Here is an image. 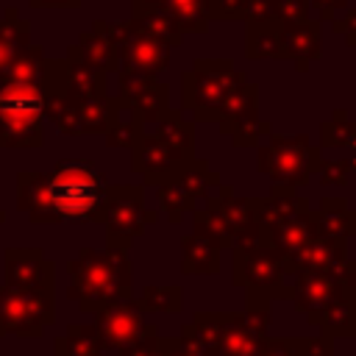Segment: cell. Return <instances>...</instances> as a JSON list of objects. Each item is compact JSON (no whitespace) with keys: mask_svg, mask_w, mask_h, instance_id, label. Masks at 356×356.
Masks as SVG:
<instances>
[{"mask_svg":"<svg viewBox=\"0 0 356 356\" xmlns=\"http://www.w3.org/2000/svg\"><path fill=\"white\" fill-rule=\"evenodd\" d=\"M222 261V250L197 236V234H184L181 236V273L184 275H217Z\"/></svg>","mask_w":356,"mask_h":356,"instance_id":"603a6c76","label":"cell"},{"mask_svg":"<svg viewBox=\"0 0 356 356\" xmlns=\"http://www.w3.org/2000/svg\"><path fill=\"white\" fill-rule=\"evenodd\" d=\"M159 214L145 209V186L142 184H108L106 206H103V228L106 245L128 250L134 239L145 234V225H153Z\"/></svg>","mask_w":356,"mask_h":356,"instance_id":"52a82bcc","label":"cell"},{"mask_svg":"<svg viewBox=\"0 0 356 356\" xmlns=\"http://www.w3.org/2000/svg\"><path fill=\"white\" fill-rule=\"evenodd\" d=\"M284 256H278L264 242H248L231 250V284L245 292H259L273 300L289 298V286L284 284Z\"/></svg>","mask_w":356,"mask_h":356,"instance_id":"ba28073f","label":"cell"},{"mask_svg":"<svg viewBox=\"0 0 356 356\" xmlns=\"http://www.w3.org/2000/svg\"><path fill=\"white\" fill-rule=\"evenodd\" d=\"M100 356H106V353H100Z\"/></svg>","mask_w":356,"mask_h":356,"instance_id":"c3c4849f","label":"cell"},{"mask_svg":"<svg viewBox=\"0 0 356 356\" xmlns=\"http://www.w3.org/2000/svg\"><path fill=\"white\" fill-rule=\"evenodd\" d=\"M120 100L142 125H153L170 108V89L156 75L120 70Z\"/></svg>","mask_w":356,"mask_h":356,"instance_id":"5bb4252c","label":"cell"},{"mask_svg":"<svg viewBox=\"0 0 356 356\" xmlns=\"http://www.w3.org/2000/svg\"><path fill=\"white\" fill-rule=\"evenodd\" d=\"M95 325L103 337L106 350H122L134 342H139L147 334H156L159 328L153 323H145V309L136 298L103 306L95 312Z\"/></svg>","mask_w":356,"mask_h":356,"instance_id":"4fadbf2b","label":"cell"},{"mask_svg":"<svg viewBox=\"0 0 356 356\" xmlns=\"http://www.w3.org/2000/svg\"><path fill=\"white\" fill-rule=\"evenodd\" d=\"M256 356H309V337H267Z\"/></svg>","mask_w":356,"mask_h":356,"instance_id":"f35d334b","label":"cell"},{"mask_svg":"<svg viewBox=\"0 0 356 356\" xmlns=\"http://www.w3.org/2000/svg\"><path fill=\"white\" fill-rule=\"evenodd\" d=\"M122 108H125L122 100L120 97H111V95L78 100V128H81V136L106 134L108 125L120 117Z\"/></svg>","mask_w":356,"mask_h":356,"instance_id":"d4e9b609","label":"cell"},{"mask_svg":"<svg viewBox=\"0 0 356 356\" xmlns=\"http://www.w3.org/2000/svg\"><path fill=\"white\" fill-rule=\"evenodd\" d=\"M44 111H0V147H42Z\"/></svg>","mask_w":356,"mask_h":356,"instance_id":"ffe728a7","label":"cell"},{"mask_svg":"<svg viewBox=\"0 0 356 356\" xmlns=\"http://www.w3.org/2000/svg\"><path fill=\"white\" fill-rule=\"evenodd\" d=\"M350 159H323L317 167V178L323 186H337L345 189L350 181Z\"/></svg>","mask_w":356,"mask_h":356,"instance_id":"ab89813d","label":"cell"},{"mask_svg":"<svg viewBox=\"0 0 356 356\" xmlns=\"http://www.w3.org/2000/svg\"><path fill=\"white\" fill-rule=\"evenodd\" d=\"M3 275L6 286L33 289L53 286L56 289V264L44 256L42 248H6L3 250Z\"/></svg>","mask_w":356,"mask_h":356,"instance_id":"2e32d148","label":"cell"},{"mask_svg":"<svg viewBox=\"0 0 356 356\" xmlns=\"http://www.w3.org/2000/svg\"><path fill=\"white\" fill-rule=\"evenodd\" d=\"M339 298H345V286H342L339 273H314V270H309V273H295L292 275L289 300L295 303L298 312L306 314V320L325 312Z\"/></svg>","mask_w":356,"mask_h":356,"instance_id":"e0dca14e","label":"cell"},{"mask_svg":"<svg viewBox=\"0 0 356 356\" xmlns=\"http://www.w3.org/2000/svg\"><path fill=\"white\" fill-rule=\"evenodd\" d=\"M56 320V289L53 286H6L0 284V334L39 339Z\"/></svg>","mask_w":356,"mask_h":356,"instance_id":"8992f818","label":"cell"},{"mask_svg":"<svg viewBox=\"0 0 356 356\" xmlns=\"http://www.w3.org/2000/svg\"><path fill=\"white\" fill-rule=\"evenodd\" d=\"M28 47V25L17 19L14 8H8L6 19L0 22V78L11 67V61Z\"/></svg>","mask_w":356,"mask_h":356,"instance_id":"1f68e13d","label":"cell"},{"mask_svg":"<svg viewBox=\"0 0 356 356\" xmlns=\"http://www.w3.org/2000/svg\"><path fill=\"white\" fill-rule=\"evenodd\" d=\"M320 153H323L320 145H314L306 134H295V136L270 134L267 145L256 147V170L267 175L273 184L300 189L317 175V167L323 161Z\"/></svg>","mask_w":356,"mask_h":356,"instance_id":"277c9868","label":"cell"},{"mask_svg":"<svg viewBox=\"0 0 356 356\" xmlns=\"http://www.w3.org/2000/svg\"><path fill=\"white\" fill-rule=\"evenodd\" d=\"M100 353H106V345L95 323H70L67 331L53 339V356H100Z\"/></svg>","mask_w":356,"mask_h":356,"instance_id":"cb8c5ba5","label":"cell"},{"mask_svg":"<svg viewBox=\"0 0 356 356\" xmlns=\"http://www.w3.org/2000/svg\"><path fill=\"white\" fill-rule=\"evenodd\" d=\"M339 278H342V286H345V295L356 300V259H348L339 270Z\"/></svg>","mask_w":356,"mask_h":356,"instance_id":"b9f144b4","label":"cell"},{"mask_svg":"<svg viewBox=\"0 0 356 356\" xmlns=\"http://www.w3.org/2000/svg\"><path fill=\"white\" fill-rule=\"evenodd\" d=\"M284 58H292L298 70H309V61L320 56V33L314 22H281Z\"/></svg>","mask_w":356,"mask_h":356,"instance_id":"7402d4cb","label":"cell"},{"mask_svg":"<svg viewBox=\"0 0 356 356\" xmlns=\"http://www.w3.org/2000/svg\"><path fill=\"white\" fill-rule=\"evenodd\" d=\"M175 342H178V337H161L156 331V334H147L139 342L117 350V356H167L175 348Z\"/></svg>","mask_w":356,"mask_h":356,"instance_id":"74e56055","label":"cell"},{"mask_svg":"<svg viewBox=\"0 0 356 356\" xmlns=\"http://www.w3.org/2000/svg\"><path fill=\"white\" fill-rule=\"evenodd\" d=\"M350 150H353V156H356V125H353V139H350V145H348Z\"/></svg>","mask_w":356,"mask_h":356,"instance_id":"ee69618b","label":"cell"},{"mask_svg":"<svg viewBox=\"0 0 356 356\" xmlns=\"http://www.w3.org/2000/svg\"><path fill=\"white\" fill-rule=\"evenodd\" d=\"M70 56L97 67V70H117V53H114V44H111V36L106 31V25H95V31L83 33L78 39V44L70 50Z\"/></svg>","mask_w":356,"mask_h":356,"instance_id":"83f0119b","label":"cell"},{"mask_svg":"<svg viewBox=\"0 0 356 356\" xmlns=\"http://www.w3.org/2000/svg\"><path fill=\"white\" fill-rule=\"evenodd\" d=\"M245 83V72L234 70L231 61L197 58L192 70L181 75V106L195 120H217L225 97Z\"/></svg>","mask_w":356,"mask_h":356,"instance_id":"5b68a950","label":"cell"},{"mask_svg":"<svg viewBox=\"0 0 356 356\" xmlns=\"http://www.w3.org/2000/svg\"><path fill=\"white\" fill-rule=\"evenodd\" d=\"M67 298L81 312L95 314L103 306L134 298V267L128 250L120 248H81L67 261Z\"/></svg>","mask_w":356,"mask_h":356,"instance_id":"6da1fadb","label":"cell"},{"mask_svg":"<svg viewBox=\"0 0 356 356\" xmlns=\"http://www.w3.org/2000/svg\"><path fill=\"white\" fill-rule=\"evenodd\" d=\"M334 337L328 334H314L309 337V356H334Z\"/></svg>","mask_w":356,"mask_h":356,"instance_id":"60d3db41","label":"cell"},{"mask_svg":"<svg viewBox=\"0 0 356 356\" xmlns=\"http://www.w3.org/2000/svg\"><path fill=\"white\" fill-rule=\"evenodd\" d=\"M114 53H117V70H136L147 75H159L170 67V44L139 28L136 22L128 25H106Z\"/></svg>","mask_w":356,"mask_h":356,"instance_id":"8fae6325","label":"cell"},{"mask_svg":"<svg viewBox=\"0 0 356 356\" xmlns=\"http://www.w3.org/2000/svg\"><path fill=\"white\" fill-rule=\"evenodd\" d=\"M356 120L348 117L345 108H334V117L320 125V150L323 147H348L353 139Z\"/></svg>","mask_w":356,"mask_h":356,"instance_id":"d590c367","label":"cell"},{"mask_svg":"<svg viewBox=\"0 0 356 356\" xmlns=\"http://www.w3.org/2000/svg\"><path fill=\"white\" fill-rule=\"evenodd\" d=\"M222 325H225V312H197L189 323L181 325L178 337L197 345L206 356H214L222 337Z\"/></svg>","mask_w":356,"mask_h":356,"instance_id":"4316f807","label":"cell"},{"mask_svg":"<svg viewBox=\"0 0 356 356\" xmlns=\"http://www.w3.org/2000/svg\"><path fill=\"white\" fill-rule=\"evenodd\" d=\"M145 312H161V314H178L184 309V289L178 284L167 286H145V292L136 298Z\"/></svg>","mask_w":356,"mask_h":356,"instance_id":"e575fe53","label":"cell"},{"mask_svg":"<svg viewBox=\"0 0 356 356\" xmlns=\"http://www.w3.org/2000/svg\"><path fill=\"white\" fill-rule=\"evenodd\" d=\"M153 136H159L161 142H167L170 147H175L178 153H184L186 159H195V122L186 120L181 111L167 108L156 122H153Z\"/></svg>","mask_w":356,"mask_h":356,"instance_id":"484cf974","label":"cell"},{"mask_svg":"<svg viewBox=\"0 0 356 356\" xmlns=\"http://www.w3.org/2000/svg\"><path fill=\"white\" fill-rule=\"evenodd\" d=\"M312 325L320 328V334L328 337H356V300L353 298H339L337 303H331L325 312L314 314L312 320H306Z\"/></svg>","mask_w":356,"mask_h":356,"instance_id":"f1b7e54d","label":"cell"},{"mask_svg":"<svg viewBox=\"0 0 356 356\" xmlns=\"http://www.w3.org/2000/svg\"><path fill=\"white\" fill-rule=\"evenodd\" d=\"M248 58H284L281 22H250L248 31Z\"/></svg>","mask_w":356,"mask_h":356,"instance_id":"4dcf8cb0","label":"cell"},{"mask_svg":"<svg viewBox=\"0 0 356 356\" xmlns=\"http://www.w3.org/2000/svg\"><path fill=\"white\" fill-rule=\"evenodd\" d=\"M348 261V239H328V236H314L309 239L300 250L284 259V273H339L342 264Z\"/></svg>","mask_w":356,"mask_h":356,"instance_id":"ac0fdd59","label":"cell"},{"mask_svg":"<svg viewBox=\"0 0 356 356\" xmlns=\"http://www.w3.org/2000/svg\"><path fill=\"white\" fill-rule=\"evenodd\" d=\"M3 220H6V211H3V209H0V222H3Z\"/></svg>","mask_w":356,"mask_h":356,"instance_id":"bcb514c9","label":"cell"},{"mask_svg":"<svg viewBox=\"0 0 356 356\" xmlns=\"http://www.w3.org/2000/svg\"><path fill=\"white\" fill-rule=\"evenodd\" d=\"M0 337H3V334H0Z\"/></svg>","mask_w":356,"mask_h":356,"instance_id":"681fc988","label":"cell"},{"mask_svg":"<svg viewBox=\"0 0 356 356\" xmlns=\"http://www.w3.org/2000/svg\"><path fill=\"white\" fill-rule=\"evenodd\" d=\"M270 309L273 298L248 292L245 312H225V325L214 356H256L261 342L270 337Z\"/></svg>","mask_w":356,"mask_h":356,"instance_id":"9c48e42d","label":"cell"},{"mask_svg":"<svg viewBox=\"0 0 356 356\" xmlns=\"http://www.w3.org/2000/svg\"><path fill=\"white\" fill-rule=\"evenodd\" d=\"M314 236L312 203L306 197L298 192L259 197V242L273 248L278 256H292Z\"/></svg>","mask_w":356,"mask_h":356,"instance_id":"3957f363","label":"cell"},{"mask_svg":"<svg viewBox=\"0 0 356 356\" xmlns=\"http://www.w3.org/2000/svg\"><path fill=\"white\" fill-rule=\"evenodd\" d=\"M156 8H161L181 31H206L209 8L206 0H153Z\"/></svg>","mask_w":356,"mask_h":356,"instance_id":"f546056e","label":"cell"},{"mask_svg":"<svg viewBox=\"0 0 356 356\" xmlns=\"http://www.w3.org/2000/svg\"><path fill=\"white\" fill-rule=\"evenodd\" d=\"M128 111V108H125ZM145 131V125L128 111V120H122V114L108 125V131L103 134V142H106V147H128L131 150V145L136 142V136Z\"/></svg>","mask_w":356,"mask_h":356,"instance_id":"8d00e7d4","label":"cell"},{"mask_svg":"<svg viewBox=\"0 0 356 356\" xmlns=\"http://www.w3.org/2000/svg\"><path fill=\"white\" fill-rule=\"evenodd\" d=\"M17 211L28 214L33 225H56L47 175L42 170H19L17 172Z\"/></svg>","mask_w":356,"mask_h":356,"instance_id":"d6986e66","label":"cell"},{"mask_svg":"<svg viewBox=\"0 0 356 356\" xmlns=\"http://www.w3.org/2000/svg\"><path fill=\"white\" fill-rule=\"evenodd\" d=\"M47 192L56 225L100 222L108 181L89 159H58L47 172Z\"/></svg>","mask_w":356,"mask_h":356,"instance_id":"7a4b0ae2","label":"cell"},{"mask_svg":"<svg viewBox=\"0 0 356 356\" xmlns=\"http://www.w3.org/2000/svg\"><path fill=\"white\" fill-rule=\"evenodd\" d=\"M312 217L317 236H328V239L356 236V209H350L345 197H323V203L312 209Z\"/></svg>","mask_w":356,"mask_h":356,"instance_id":"44dd1931","label":"cell"},{"mask_svg":"<svg viewBox=\"0 0 356 356\" xmlns=\"http://www.w3.org/2000/svg\"><path fill=\"white\" fill-rule=\"evenodd\" d=\"M175 181H178L195 200H206V197L211 195V189L222 184V181H220V172L211 170L209 161H206V159H197V156L178 172Z\"/></svg>","mask_w":356,"mask_h":356,"instance_id":"d6a6232c","label":"cell"},{"mask_svg":"<svg viewBox=\"0 0 356 356\" xmlns=\"http://www.w3.org/2000/svg\"><path fill=\"white\" fill-rule=\"evenodd\" d=\"M156 200H159L161 211L167 214V220H170L172 225H178V222L184 220V214H192V211L197 209V200H195L175 178L156 186Z\"/></svg>","mask_w":356,"mask_h":356,"instance_id":"836d02e7","label":"cell"},{"mask_svg":"<svg viewBox=\"0 0 356 356\" xmlns=\"http://www.w3.org/2000/svg\"><path fill=\"white\" fill-rule=\"evenodd\" d=\"M167 356H206V353H203L197 345H192V342H186V339H181V337H178L175 348H172Z\"/></svg>","mask_w":356,"mask_h":356,"instance_id":"7bdbcfd3","label":"cell"},{"mask_svg":"<svg viewBox=\"0 0 356 356\" xmlns=\"http://www.w3.org/2000/svg\"><path fill=\"white\" fill-rule=\"evenodd\" d=\"M220 195L217 197H206V206H211L220 220L225 222L234 248L256 242L259 239V197H234V189L220 184L217 186Z\"/></svg>","mask_w":356,"mask_h":356,"instance_id":"9a60e30c","label":"cell"},{"mask_svg":"<svg viewBox=\"0 0 356 356\" xmlns=\"http://www.w3.org/2000/svg\"><path fill=\"white\" fill-rule=\"evenodd\" d=\"M189 161L192 159H186L184 153H178L150 131H142L131 145V172L142 178V186H159L178 178V172Z\"/></svg>","mask_w":356,"mask_h":356,"instance_id":"7c38bea8","label":"cell"},{"mask_svg":"<svg viewBox=\"0 0 356 356\" xmlns=\"http://www.w3.org/2000/svg\"><path fill=\"white\" fill-rule=\"evenodd\" d=\"M350 172H353V175H356V156H353V159H350Z\"/></svg>","mask_w":356,"mask_h":356,"instance_id":"f6af8a7d","label":"cell"},{"mask_svg":"<svg viewBox=\"0 0 356 356\" xmlns=\"http://www.w3.org/2000/svg\"><path fill=\"white\" fill-rule=\"evenodd\" d=\"M134 3H153V0H134Z\"/></svg>","mask_w":356,"mask_h":356,"instance_id":"7dc6e473","label":"cell"},{"mask_svg":"<svg viewBox=\"0 0 356 356\" xmlns=\"http://www.w3.org/2000/svg\"><path fill=\"white\" fill-rule=\"evenodd\" d=\"M220 134L234 142V147H259L261 136L273 134L270 120L259 117V86L256 83H239L222 103V111L217 117Z\"/></svg>","mask_w":356,"mask_h":356,"instance_id":"30bf717a","label":"cell"}]
</instances>
